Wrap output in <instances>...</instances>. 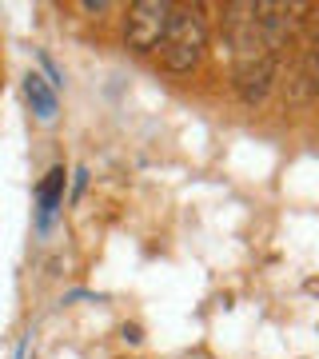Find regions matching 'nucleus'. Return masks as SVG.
Segmentation results:
<instances>
[{
  "label": "nucleus",
  "mask_w": 319,
  "mask_h": 359,
  "mask_svg": "<svg viewBox=\"0 0 319 359\" xmlns=\"http://www.w3.org/2000/svg\"><path fill=\"white\" fill-rule=\"evenodd\" d=\"M224 36L231 48V88L240 92L243 104H259L268 96L276 65H280V44L259 25V4L236 0L224 8Z\"/></svg>",
  "instance_id": "f257e3e1"
},
{
  "label": "nucleus",
  "mask_w": 319,
  "mask_h": 359,
  "mask_svg": "<svg viewBox=\"0 0 319 359\" xmlns=\"http://www.w3.org/2000/svg\"><path fill=\"white\" fill-rule=\"evenodd\" d=\"M208 48V20L200 4H176L172 13V25H168V36L160 44V60H164L168 72L176 76H188L191 68L200 65V56Z\"/></svg>",
  "instance_id": "f03ea898"
},
{
  "label": "nucleus",
  "mask_w": 319,
  "mask_h": 359,
  "mask_svg": "<svg viewBox=\"0 0 319 359\" xmlns=\"http://www.w3.org/2000/svg\"><path fill=\"white\" fill-rule=\"evenodd\" d=\"M172 13H176V4H168V0H140V4H132L128 20H124V44L132 52L160 48L168 36V25H172Z\"/></svg>",
  "instance_id": "7ed1b4c3"
},
{
  "label": "nucleus",
  "mask_w": 319,
  "mask_h": 359,
  "mask_svg": "<svg viewBox=\"0 0 319 359\" xmlns=\"http://www.w3.org/2000/svg\"><path fill=\"white\" fill-rule=\"evenodd\" d=\"M319 96V16L311 20L295 68V104H311Z\"/></svg>",
  "instance_id": "20e7f679"
},
{
  "label": "nucleus",
  "mask_w": 319,
  "mask_h": 359,
  "mask_svg": "<svg viewBox=\"0 0 319 359\" xmlns=\"http://www.w3.org/2000/svg\"><path fill=\"white\" fill-rule=\"evenodd\" d=\"M25 96H28V104H32V112H36L40 120H52V116H56V108H60L56 88H52L40 72H28V76H25Z\"/></svg>",
  "instance_id": "39448f33"
},
{
  "label": "nucleus",
  "mask_w": 319,
  "mask_h": 359,
  "mask_svg": "<svg viewBox=\"0 0 319 359\" xmlns=\"http://www.w3.org/2000/svg\"><path fill=\"white\" fill-rule=\"evenodd\" d=\"M64 180H68V172L64 168H52L48 176L40 180V188H36V208H40V224L60 208V200H64Z\"/></svg>",
  "instance_id": "423d86ee"
},
{
  "label": "nucleus",
  "mask_w": 319,
  "mask_h": 359,
  "mask_svg": "<svg viewBox=\"0 0 319 359\" xmlns=\"http://www.w3.org/2000/svg\"><path fill=\"white\" fill-rule=\"evenodd\" d=\"M84 184H88V172L80 168V172H76V180H72V196H80V192H84Z\"/></svg>",
  "instance_id": "0eeeda50"
},
{
  "label": "nucleus",
  "mask_w": 319,
  "mask_h": 359,
  "mask_svg": "<svg viewBox=\"0 0 319 359\" xmlns=\"http://www.w3.org/2000/svg\"><path fill=\"white\" fill-rule=\"evenodd\" d=\"M80 8H84V13H108V4H104V0H84Z\"/></svg>",
  "instance_id": "6e6552de"
},
{
  "label": "nucleus",
  "mask_w": 319,
  "mask_h": 359,
  "mask_svg": "<svg viewBox=\"0 0 319 359\" xmlns=\"http://www.w3.org/2000/svg\"><path fill=\"white\" fill-rule=\"evenodd\" d=\"M124 339H128V344H140L144 335H140V327H124Z\"/></svg>",
  "instance_id": "1a4fd4ad"
}]
</instances>
